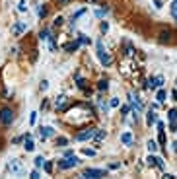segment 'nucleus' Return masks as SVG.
<instances>
[{
	"instance_id": "nucleus-34",
	"label": "nucleus",
	"mask_w": 177,
	"mask_h": 179,
	"mask_svg": "<svg viewBox=\"0 0 177 179\" xmlns=\"http://www.w3.org/2000/svg\"><path fill=\"white\" fill-rule=\"evenodd\" d=\"M160 144H166V134H164V131H160Z\"/></svg>"
},
{
	"instance_id": "nucleus-45",
	"label": "nucleus",
	"mask_w": 177,
	"mask_h": 179,
	"mask_svg": "<svg viewBox=\"0 0 177 179\" xmlns=\"http://www.w3.org/2000/svg\"><path fill=\"white\" fill-rule=\"evenodd\" d=\"M86 2H90V4H95V2H99V0H86Z\"/></svg>"
},
{
	"instance_id": "nucleus-39",
	"label": "nucleus",
	"mask_w": 177,
	"mask_h": 179,
	"mask_svg": "<svg viewBox=\"0 0 177 179\" xmlns=\"http://www.w3.org/2000/svg\"><path fill=\"white\" fill-rule=\"evenodd\" d=\"M35 119H37V113H31V117H29V123L33 125V123H35Z\"/></svg>"
},
{
	"instance_id": "nucleus-7",
	"label": "nucleus",
	"mask_w": 177,
	"mask_h": 179,
	"mask_svg": "<svg viewBox=\"0 0 177 179\" xmlns=\"http://www.w3.org/2000/svg\"><path fill=\"white\" fill-rule=\"evenodd\" d=\"M24 31H27V21H16L12 25V35L14 37H20Z\"/></svg>"
},
{
	"instance_id": "nucleus-42",
	"label": "nucleus",
	"mask_w": 177,
	"mask_h": 179,
	"mask_svg": "<svg viewBox=\"0 0 177 179\" xmlns=\"http://www.w3.org/2000/svg\"><path fill=\"white\" fill-rule=\"evenodd\" d=\"M39 177V171H31V179H37Z\"/></svg>"
},
{
	"instance_id": "nucleus-28",
	"label": "nucleus",
	"mask_w": 177,
	"mask_h": 179,
	"mask_svg": "<svg viewBox=\"0 0 177 179\" xmlns=\"http://www.w3.org/2000/svg\"><path fill=\"white\" fill-rule=\"evenodd\" d=\"M18 10H20V12H25V10H27V6H25V0H21V2L18 4Z\"/></svg>"
},
{
	"instance_id": "nucleus-24",
	"label": "nucleus",
	"mask_w": 177,
	"mask_h": 179,
	"mask_svg": "<svg viewBox=\"0 0 177 179\" xmlns=\"http://www.w3.org/2000/svg\"><path fill=\"white\" fill-rule=\"evenodd\" d=\"M99 109H101L103 113H107V109H109V105H107L105 101H103V99H99Z\"/></svg>"
},
{
	"instance_id": "nucleus-29",
	"label": "nucleus",
	"mask_w": 177,
	"mask_h": 179,
	"mask_svg": "<svg viewBox=\"0 0 177 179\" xmlns=\"http://www.w3.org/2000/svg\"><path fill=\"white\" fill-rule=\"evenodd\" d=\"M47 16V6H41L39 8V18H45Z\"/></svg>"
},
{
	"instance_id": "nucleus-31",
	"label": "nucleus",
	"mask_w": 177,
	"mask_h": 179,
	"mask_svg": "<svg viewBox=\"0 0 177 179\" xmlns=\"http://www.w3.org/2000/svg\"><path fill=\"white\" fill-rule=\"evenodd\" d=\"M84 154H86V156H95V150H90V148H84Z\"/></svg>"
},
{
	"instance_id": "nucleus-25",
	"label": "nucleus",
	"mask_w": 177,
	"mask_h": 179,
	"mask_svg": "<svg viewBox=\"0 0 177 179\" xmlns=\"http://www.w3.org/2000/svg\"><path fill=\"white\" fill-rule=\"evenodd\" d=\"M68 144V140H66L64 136H61V138H57V146H66Z\"/></svg>"
},
{
	"instance_id": "nucleus-15",
	"label": "nucleus",
	"mask_w": 177,
	"mask_h": 179,
	"mask_svg": "<svg viewBox=\"0 0 177 179\" xmlns=\"http://www.w3.org/2000/svg\"><path fill=\"white\" fill-rule=\"evenodd\" d=\"M169 41H171V31H161L160 33V43H169Z\"/></svg>"
},
{
	"instance_id": "nucleus-44",
	"label": "nucleus",
	"mask_w": 177,
	"mask_h": 179,
	"mask_svg": "<svg viewBox=\"0 0 177 179\" xmlns=\"http://www.w3.org/2000/svg\"><path fill=\"white\" fill-rule=\"evenodd\" d=\"M171 97H173L175 101H177V90H173V92H171Z\"/></svg>"
},
{
	"instance_id": "nucleus-16",
	"label": "nucleus",
	"mask_w": 177,
	"mask_h": 179,
	"mask_svg": "<svg viewBox=\"0 0 177 179\" xmlns=\"http://www.w3.org/2000/svg\"><path fill=\"white\" fill-rule=\"evenodd\" d=\"M78 47H80V41H70L64 45V51H76Z\"/></svg>"
},
{
	"instance_id": "nucleus-8",
	"label": "nucleus",
	"mask_w": 177,
	"mask_h": 179,
	"mask_svg": "<svg viewBox=\"0 0 177 179\" xmlns=\"http://www.w3.org/2000/svg\"><path fill=\"white\" fill-rule=\"evenodd\" d=\"M129 101H130L132 109H134L136 113H140V111L144 109V107H142V101H140V99H138V96H134V94H132V92L129 94Z\"/></svg>"
},
{
	"instance_id": "nucleus-33",
	"label": "nucleus",
	"mask_w": 177,
	"mask_h": 179,
	"mask_svg": "<svg viewBox=\"0 0 177 179\" xmlns=\"http://www.w3.org/2000/svg\"><path fill=\"white\" fill-rule=\"evenodd\" d=\"M129 111H130V109H129L127 105H125V107H121V115H123V117H125V115H129Z\"/></svg>"
},
{
	"instance_id": "nucleus-5",
	"label": "nucleus",
	"mask_w": 177,
	"mask_h": 179,
	"mask_svg": "<svg viewBox=\"0 0 177 179\" xmlns=\"http://www.w3.org/2000/svg\"><path fill=\"white\" fill-rule=\"evenodd\" d=\"M95 132H98V128H93V127H90V128H84L82 132H78L76 134V140H92V138H95Z\"/></svg>"
},
{
	"instance_id": "nucleus-14",
	"label": "nucleus",
	"mask_w": 177,
	"mask_h": 179,
	"mask_svg": "<svg viewBox=\"0 0 177 179\" xmlns=\"http://www.w3.org/2000/svg\"><path fill=\"white\" fill-rule=\"evenodd\" d=\"M121 142H123L125 146H130L132 144V134L130 132H123L121 134Z\"/></svg>"
},
{
	"instance_id": "nucleus-19",
	"label": "nucleus",
	"mask_w": 177,
	"mask_h": 179,
	"mask_svg": "<svg viewBox=\"0 0 177 179\" xmlns=\"http://www.w3.org/2000/svg\"><path fill=\"white\" fill-rule=\"evenodd\" d=\"M35 168H45V160H43V156H37V158H35Z\"/></svg>"
},
{
	"instance_id": "nucleus-11",
	"label": "nucleus",
	"mask_w": 177,
	"mask_h": 179,
	"mask_svg": "<svg viewBox=\"0 0 177 179\" xmlns=\"http://www.w3.org/2000/svg\"><path fill=\"white\" fill-rule=\"evenodd\" d=\"M55 131H53V127H41V131H39V136L41 140H47L49 136H53Z\"/></svg>"
},
{
	"instance_id": "nucleus-32",
	"label": "nucleus",
	"mask_w": 177,
	"mask_h": 179,
	"mask_svg": "<svg viewBox=\"0 0 177 179\" xmlns=\"http://www.w3.org/2000/svg\"><path fill=\"white\" fill-rule=\"evenodd\" d=\"M45 171H47V173H51V171H53V163L45 162Z\"/></svg>"
},
{
	"instance_id": "nucleus-4",
	"label": "nucleus",
	"mask_w": 177,
	"mask_h": 179,
	"mask_svg": "<svg viewBox=\"0 0 177 179\" xmlns=\"http://www.w3.org/2000/svg\"><path fill=\"white\" fill-rule=\"evenodd\" d=\"M6 168H8V171L12 175H21V173H24V163H21L20 160H10Z\"/></svg>"
},
{
	"instance_id": "nucleus-12",
	"label": "nucleus",
	"mask_w": 177,
	"mask_h": 179,
	"mask_svg": "<svg viewBox=\"0 0 177 179\" xmlns=\"http://www.w3.org/2000/svg\"><path fill=\"white\" fill-rule=\"evenodd\" d=\"M66 103H68V99H66V96H58L57 99H55V107H57V109H64V107H66Z\"/></svg>"
},
{
	"instance_id": "nucleus-21",
	"label": "nucleus",
	"mask_w": 177,
	"mask_h": 179,
	"mask_svg": "<svg viewBox=\"0 0 177 179\" xmlns=\"http://www.w3.org/2000/svg\"><path fill=\"white\" fill-rule=\"evenodd\" d=\"M177 121V109H169V123H175Z\"/></svg>"
},
{
	"instance_id": "nucleus-40",
	"label": "nucleus",
	"mask_w": 177,
	"mask_h": 179,
	"mask_svg": "<svg viewBox=\"0 0 177 179\" xmlns=\"http://www.w3.org/2000/svg\"><path fill=\"white\" fill-rule=\"evenodd\" d=\"M57 2L61 4V6H66V4H70V0H57Z\"/></svg>"
},
{
	"instance_id": "nucleus-38",
	"label": "nucleus",
	"mask_w": 177,
	"mask_h": 179,
	"mask_svg": "<svg viewBox=\"0 0 177 179\" xmlns=\"http://www.w3.org/2000/svg\"><path fill=\"white\" fill-rule=\"evenodd\" d=\"M109 105H111V107H119V99H117V97H113V99H111V103H109Z\"/></svg>"
},
{
	"instance_id": "nucleus-3",
	"label": "nucleus",
	"mask_w": 177,
	"mask_h": 179,
	"mask_svg": "<svg viewBox=\"0 0 177 179\" xmlns=\"http://www.w3.org/2000/svg\"><path fill=\"white\" fill-rule=\"evenodd\" d=\"M78 162L80 160L76 158L74 154H72V156H64V160H58V168H61V169H70V168H76Z\"/></svg>"
},
{
	"instance_id": "nucleus-30",
	"label": "nucleus",
	"mask_w": 177,
	"mask_h": 179,
	"mask_svg": "<svg viewBox=\"0 0 177 179\" xmlns=\"http://www.w3.org/2000/svg\"><path fill=\"white\" fill-rule=\"evenodd\" d=\"M107 31H109V24L103 21V24H101V33H107Z\"/></svg>"
},
{
	"instance_id": "nucleus-1",
	"label": "nucleus",
	"mask_w": 177,
	"mask_h": 179,
	"mask_svg": "<svg viewBox=\"0 0 177 179\" xmlns=\"http://www.w3.org/2000/svg\"><path fill=\"white\" fill-rule=\"evenodd\" d=\"M98 56H99V62L103 66H109V64L113 62V56L105 47H103V41H98Z\"/></svg>"
},
{
	"instance_id": "nucleus-41",
	"label": "nucleus",
	"mask_w": 177,
	"mask_h": 179,
	"mask_svg": "<svg viewBox=\"0 0 177 179\" xmlns=\"http://www.w3.org/2000/svg\"><path fill=\"white\" fill-rule=\"evenodd\" d=\"M169 128H171V131L175 132V131H177V121H175V123H171V125H169Z\"/></svg>"
},
{
	"instance_id": "nucleus-23",
	"label": "nucleus",
	"mask_w": 177,
	"mask_h": 179,
	"mask_svg": "<svg viewBox=\"0 0 177 179\" xmlns=\"http://www.w3.org/2000/svg\"><path fill=\"white\" fill-rule=\"evenodd\" d=\"M171 16H173V20L177 21V0H175L173 4H171Z\"/></svg>"
},
{
	"instance_id": "nucleus-43",
	"label": "nucleus",
	"mask_w": 177,
	"mask_h": 179,
	"mask_svg": "<svg viewBox=\"0 0 177 179\" xmlns=\"http://www.w3.org/2000/svg\"><path fill=\"white\" fill-rule=\"evenodd\" d=\"M154 4H156V8H161V0H154Z\"/></svg>"
},
{
	"instance_id": "nucleus-26",
	"label": "nucleus",
	"mask_w": 177,
	"mask_h": 179,
	"mask_svg": "<svg viewBox=\"0 0 177 179\" xmlns=\"http://www.w3.org/2000/svg\"><path fill=\"white\" fill-rule=\"evenodd\" d=\"M98 88H99L101 92H103V90H107V88H109V84H107V80H101V82L98 84Z\"/></svg>"
},
{
	"instance_id": "nucleus-22",
	"label": "nucleus",
	"mask_w": 177,
	"mask_h": 179,
	"mask_svg": "<svg viewBox=\"0 0 177 179\" xmlns=\"http://www.w3.org/2000/svg\"><path fill=\"white\" fill-rule=\"evenodd\" d=\"M148 150H150V152L154 154V152H156V150H158V144H156V142H154V140H148Z\"/></svg>"
},
{
	"instance_id": "nucleus-37",
	"label": "nucleus",
	"mask_w": 177,
	"mask_h": 179,
	"mask_svg": "<svg viewBox=\"0 0 177 179\" xmlns=\"http://www.w3.org/2000/svg\"><path fill=\"white\" fill-rule=\"evenodd\" d=\"M78 41H80V43H90V39H88L86 35H80V37H78Z\"/></svg>"
},
{
	"instance_id": "nucleus-36",
	"label": "nucleus",
	"mask_w": 177,
	"mask_h": 179,
	"mask_svg": "<svg viewBox=\"0 0 177 179\" xmlns=\"http://www.w3.org/2000/svg\"><path fill=\"white\" fill-rule=\"evenodd\" d=\"M62 21H64L62 18H55V25H57V27H61V25H62Z\"/></svg>"
},
{
	"instance_id": "nucleus-13",
	"label": "nucleus",
	"mask_w": 177,
	"mask_h": 179,
	"mask_svg": "<svg viewBox=\"0 0 177 179\" xmlns=\"http://www.w3.org/2000/svg\"><path fill=\"white\" fill-rule=\"evenodd\" d=\"M156 121H158V115L154 113V109H150V111H148V115H146V123L152 127V125H156Z\"/></svg>"
},
{
	"instance_id": "nucleus-2",
	"label": "nucleus",
	"mask_w": 177,
	"mask_h": 179,
	"mask_svg": "<svg viewBox=\"0 0 177 179\" xmlns=\"http://www.w3.org/2000/svg\"><path fill=\"white\" fill-rule=\"evenodd\" d=\"M14 123V111L10 107H4V109H0V125L2 127H10Z\"/></svg>"
},
{
	"instance_id": "nucleus-27",
	"label": "nucleus",
	"mask_w": 177,
	"mask_h": 179,
	"mask_svg": "<svg viewBox=\"0 0 177 179\" xmlns=\"http://www.w3.org/2000/svg\"><path fill=\"white\" fill-rule=\"evenodd\" d=\"M105 14H107V8H99L98 12H95V16H98V18H103Z\"/></svg>"
},
{
	"instance_id": "nucleus-18",
	"label": "nucleus",
	"mask_w": 177,
	"mask_h": 179,
	"mask_svg": "<svg viewBox=\"0 0 177 179\" xmlns=\"http://www.w3.org/2000/svg\"><path fill=\"white\" fill-rule=\"evenodd\" d=\"M156 99H158V103H164V101H166V90H158Z\"/></svg>"
},
{
	"instance_id": "nucleus-9",
	"label": "nucleus",
	"mask_w": 177,
	"mask_h": 179,
	"mask_svg": "<svg viewBox=\"0 0 177 179\" xmlns=\"http://www.w3.org/2000/svg\"><path fill=\"white\" fill-rule=\"evenodd\" d=\"M161 84H164V78H161V76H156V78H150V80H148L146 88H148V90H156V88H160Z\"/></svg>"
},
{
	"instance_id": "nucleus-35",
	"label": "nucleus",
	"mask_w": 177,
	"mask_h": 179,
	"mask_svg": "<svg viewBox=\"0 0 177 179\" xmlns=\"http://www.w3.org/2000/svg\"><path fill=\"white\" fill-rule=\"evenodd\" d=\"M39 88H41L43 92H45V90L49 88V82H47V80H43V82H41V86H39Z\"/></svg>"
},
{
	"instance_id": "nucleus-6",
	"label": "nucleus",
	"mask_w": 177,
	"mask_h": 179,
	"mask_svg": "<svg viewBox=\"0 0 177 179\" xmlns=\"http://www.w3.org/2000/svg\"><path fill=\"white\" fill-rule=\"evenodd\" d=\"M107 175V171L105 169H90V168H88V169H84L82 171V177H92V179H99V177H105Z\"/></svg>"
},
{
	"instance_id": "nucleus-17",
	"label": "nucleus",
	"mask_w": 177,
	"mask_h": 179,
	"mask_svg": "<svg viewBox=\"0 0 177 179\" xmlns=\"http://www.w3.org/2000/svg\"><path fill=\"white\" fill-rule=\"evenodd\" d=\"M24 148L27 150V152H33L35 144H33V138H31V136H27V138H25V142H24Z\"/></svg>"
},
{
	"instance_id": "nucleus-20",
	"label": "nucleus",
	"mask_w": 177,
	"mask_h": 179,
	"mask_svg": "<svg viewBox=\"0 0 177 179\" xmlns=\"http://www.w3.org/2000/svg\"><path fill=\"white\" fill-rule=\"evenodd\" d=\"M39 39H41V41H49V39H51V37H49V29L39 31Z\"/></svg>"
},
{
	"instance_id": "nucleus-10",
	"label": "nucleus",
	"mask_w": 177,
	"mask_h": 179,
	"mask_svg": "<svg viewBox=\"0 0 177 179\" xmlns=\"http://www.w3.org/2000/svg\"><path fill=\"white\" fill-rule=\"evenodd\" d=\"M148 166H154V168H160V169H164V160L161 158H156V156H148Z\"/></svg>"
}]
</instances>
